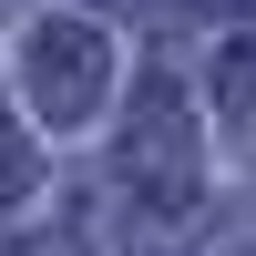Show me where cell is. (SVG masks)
<instances>
[{"label": "cell", "instance_id": "1", "mask_svg": "<svg viewBox=\"0 0 256 256\" xmlns=\"http://www.w3.org/2000/svg\"><path fill=\"white\" fill-rule=\"evenodd\" d=\"M92 82H102V52H92L82 31H52V52H41V92H52V102H82Z\"/></svg>", "mask_w": 256, "mask_h": 256}]
</instances>
